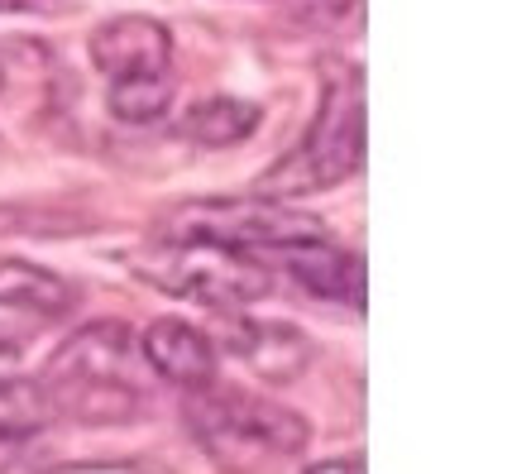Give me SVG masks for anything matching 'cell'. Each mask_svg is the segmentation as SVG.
Listing matches in <instances>:
<instances>
[{"label": "cell", "instance_id": "6da1fadb", "mask_svg": "<svg viewBox=\"0 0 512 474\" xmlns=\"http://www.w3.org/2000/svg\"><path fill=\"white\" fill-rule=\"evenodd\" d=\"M187 427L201 441V451L211 455L230 474H264L283 465L307 446V422L292 407L273 403L264 393L245 388H197L187 398Z\"/></svg>", "mask_w": 512, "mask_h": 474}, {"label": "cell", "instance_id": "7a4b0ae2", "mask_svg": "<svg viewBox=\"0 0 512 474\" xmlns=\"http://www.w3.org/2000/svg\"><path fill=\"white\" fill-rule=\"evenodd\" d=\"M364 163V82L355 68H335L321 87L312 130L297 139L288 158H278L259 178L264 197H297V192H326L355 178Z\"/></svg>", "mask_w": 512, "mask_h": 474}, {"label": "cell", "instance_id": "3957f363", "mask_svg": "<svg viewBox=\"0 0 512 474\" xmlns=\"http://www.w3.org/2000/svg\"><path fill=\"white\" fill-rule=\"evenodd\" d=\"M130 269L144 283H154L158 293L201 302L211 312H240L245 302H259L273 288L259 259H249L245 249L211 245V240H168V245L139 249Z\"/></svg>", "mask_w": 512, "mask_h": 474}, {"label": "cell", "instance_id": "277c9868", "mask_svg": "<svg viewBox=\"0 0 512 474\" xmlns=\"http://www.w3.org/2000/svg\"><path fill=\"white\" fill-rule=\"evenodd\" d=\"M168 240H211L230 249H288L331 240L321 216L297 211L283 197H211V202H182L168 216Z\"/></svg>", "mask_w": 512, "mask_h": 474}, {"label": "cell", "instance_id": "5b68a950", "mask_svg": "<svg viewBox=\"0 0 512 474\" xmlns=\"http://www.w3.org/2000/svg\"><path fill=\"white\" fill-rule=\"evenodd\" d=\"M211 345L225 350V355H235L264 384H297L316 360L307 331H297L288 321H259V316L221 312L216 331H211Z\"/></svg>", "mask_w": 512, "mask_h": 474}, {"label": "cell", "instance_id": "8992f818", "mask_svg": "<svg viewBox=\"0 0 512 474\" xmlns=\"http://www.w3.org/2000/svg\"><path fill=\"white\" fill-rule=\"evenodd\" d=\"M134 355H139V340L125 321H87L48 355L39 384H134Z\"/></svg>", "mask_w": 512, "mask_h": 474}, {"label": "cell", "instance_id": "52a82bcc", "mask_svg": "<svg viewBox=\"0 0 512 474\" xmlns=\"http://www.w3.org/2000/svg\"><path fill=\"white\" fill-rule=\"evenodd\" d=\"M91 63L96 72L115 77H144V72H168L173 63V29L154 15H115L91 34Z\"/></svg>", "mask_w": 512, "mask_h": 474}, {"label": "cell", "instance_id": "ba28073f", "mask_svg": "<svg viewBox=\"0 0 512 474\" xmlns=\"http://www.w3.org/2000/svg\"><path fill=\"white\" fill-rule=\"evenodd\" d=\"M139 355L158 379L187 388V393L216 384V345H211L206 331H197L182 316H158L139 340Z\"/></svg>", "mask_w": 512, "mask_h": 474}, {"label": "cell", "instance_id": "9c48e42d", "mask_svg": "<svg viewBox=\"0 0 512 474\" xmlns=\"http://www.w3.org/2000/svg\"><path fill=\"white\" fill-rule=\"evenodd\" d=\"M273 254L283 259V269H288L312 297L345 302V307H364V259H359V254L335 249L331 240L288 245V249H273Z\"/></svg>", "mask_w": 512, "mask_h": 474}, {"label": "cell", "instance_id": "30bf717a", "mask_svg": "<svg viewBox=\"0 0 512 474\" xmlns=\"http://www.w3.org/2000/svg\"><path fill=\"white\" fill-rule=\"evenodd\" d=\"M0 307L20 316H67L72 288L29 259H0Z\"/></svg>", "mask_w": 512, "mask_h": 474}, {"label": "cell", "instance_id": "8fae6325", "mask_svg": "<svg viewBox=\"0 0 512 474\" xmlns=\"http://www.w3.org/2000/svg\"><path fill=\"white\" fill-rule=\"evenodd\" d=\"M264 111L254 101H240V96H211V101H197L192 111L182 115L178 135L201 144V149H230L259 130Z\"/></svg>", "mask_w": 512, "mask_h": 474}, {"label": "cell", "instance_id": "7c38bea8", "mask_svg": "<svg viewBox=\"0 0 512 474\" xmlns=\"http://www.w3.org/2000/svg\"><path fill=\"white\" fill-rule=\"evenodd\" d=\"M173 106V77L168 72H144V77H115L106 91V111L120 125H154Z\"/></svg>", "mask_w": 512, "mask_h": 474}, {"label": "cell", "instance_id": "4fadbf2b", "mask_svg": "<svg viewBox=\"0 0 512 474\" xmlns=\"http://www.w3.org/2000/svg\"><path fill=\"white\" fill-rule=\"evenodd\" d=\"M53 422V403L39 379H15L0 374V441H20L29 431Z\"/></svg>", "mask_w": 512, "mask_h": 474}, {"label": "cell", "instance_id": "5bb4252c", "mask_svg": "<svg viewBox=\"0 0 512 474\" xmlns=\"http://www.w3.org/2000/svg\"><path fill=\"white\" fill-rule=\"evenodd\" d=\"M44 474H163L149 460H77V465H48Z\"/></svg>", "mask_w": 512, "mask_h": 474}, {"label": "cell", "instance_id": "9a60e30c", "mask_svg": "<svg viewBox=\"0 0 512 474\" xmlns=\"http://www.w3.org/2000/svg\"><path fill=\"white\" fill-rule=\"evenodd\" d=\"M302 474H364V455H335V460L307 465Z\"/></svg>", "mask_w": 512, "mask_h": 474}, {"label": "cell", "instance_id": "2e32d148", "mask_svg": "<svg viewBox=\"0 0 512 474\" xmlns=\"http://www.w3.org/2000/svg\"><path fill=\"white\" fill-rule=\"evenodd\" d=\"M24 360V345L20 336H10V331H0V374H15V364Z\"/></svg>", "mask_w": 512, "mask_h": 474}, {"label": "cell", "instance_id": "e0dca14e", "mask_svg": "<svg viewBox=\"0 0 512 474\" xmlns=\"http://www.w3.org/2000/svg\"><path fill=\"white\" fill-rule=\"evenodd\" d=\"M10 10H29V0H0V15H10Z\"/></svg>", "mask_w": 512, "mask_h": 474}, {"label": "cell", "instance_id": "ac0fdd59", "mask_svg": "<svg viewBox=\"0 0 512 474\" xmlns=\"http://www.w3.org/2000/svg\"><path fill=\"white\" fill-rule=\"evenodd\" d=\"M5 82H10V68H5V53H0V91H5Z\"/></svg>", "mask_w": 512, "mask_h": 474}]
</instances>
